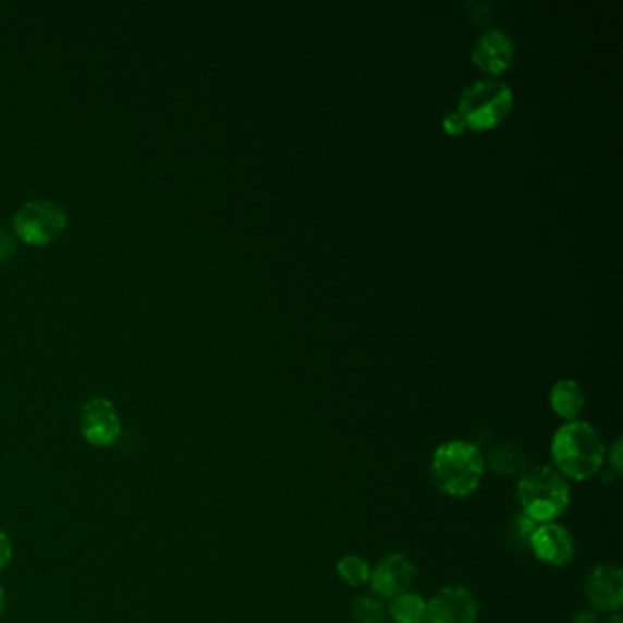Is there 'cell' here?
<instances>
[{"label":"cell","mask_w":623,"mask_h":623,"mask_svg":"<svg viewBox=\"0 0 623 623\" xmlns=\"http://www.w3.org/2000/svg\"><path fill=\"white\" fill-rule=\"evenodd\" d=\"M550 455L566 481H589L606 463L607 450L595 426L576 419L558 428L550 442Z\"/></svg>","instance_id":"cell-1"},{"label":"cell","mask_w":623,"mask_h":623,"mask_svg":"<svg viewBox=\"0 0 623 623\" xmlns=\"http://www.w3.org/2000/svg\"><path fill=\"white\" fill-rule=\"evenodd\" d=\"M485 468L487 461L474 442L447 441L431 455L430 476L444 496L463 499L479 488Z\"/></svg>","instance_id":"cell-2"},{"label":"cell","mask_w":623,"mask_h":623,"mask_svg":"<svg viewBox=\"0 0 623 623\" xmlns=\"http://www.w3.org/2000/svg\"><path fill=\"white\" fill-rule=\"evenodd\" d=\"M573 499L571 482L554 466H536L517 482V501L522 512L538 525L552 523L565 514Z\"/></svg>","instance_id":"cell-3"},{"label":"cell","mask_w":623,"mask_h":623,"mask_svg":"<svg viewBox=\"0 0 623 623\" xmlns=\"http://www.w3.org/2000/svg\"><path fill=\"white\" fill-rule=\"evenodd\" d=\"M514 107V94L504 81L479 80L466 86L457 102V112L472 131H488L501 125Z\"/></svg>","instance_id":"cell-4"},{"label":"cell","mask_w":623,"mask_h":623,"mask_svg":"<svg viewBox=\"0 0 623 623\" xmlns=\"http://www.w3.org/2000/svg\"><path fill=\"white\" fill-rule=\"evenodd\" d=\"M69 216L51 199H34L13 216V233L29 245H48L66 231Z\"/></svg>","instance_id":"cell-5"},{"label":"cell","mask_w":623,"mask_h":623,"mask_svg":"<svg viewBox=\"0 0 623 623\" xmlns=\"http://www.w3.org/2000/svg\"><path fill=\"white\" fill-rule=\"evenodd\" d=\"M81 436L90 447L110 448L120 441L123 423L112 401L94 396L86 401L80 414Z\"/></svg>","instance_id":"cell-6"},{"label":"cell","mask_w":623,"mask_h":623,"mask_svg":"<svg viewBox=\"0 0 623 623\" xmlns=\"http://www.w3.org/2000/svg\"><path fill=\"white\" fill-rule=\"evenodd\" d=\"M417 569L408 555L395 552L386 555L371 569L369 587L379 600H395L396 596L410 593L414 585Z\"/></svg>","instance_id":"cell-7"},{"label":"cell","mask_w":623,"mask_h":623,"mask_svg":"<svg viewBox=\"0 0 623 623\" xmlns=\"http://www.w3.org/2000/svg\"><path fill=\"white\" fill-rule=\"evenodd\" d=\"M479 614L476 596L461 585H450L426 601L425 623H476Z\"/></svg>","instance_id":"cell-8"},{"label":"cell","mask_w":623,"mask_h":623,"mask_svg":"<svg viewBox=\"0 0 623 623\" xmlns=\"http://www.w3.org/2000/svg\"><path fill=\"white\" fill-rule=\"evenodd\" d=\"M527 545L541 563L555 566V569L571 565L576 558L574 536L569 528L563 527L560 523L552 522L538 525Z\"/></svg>","instance_id":"cell-9"},{"label":"cell","mask_w":623,"mask_h":623,"mask_svg":"<svg viewBox=\"0 0 623 623\" xmlns=\"http://www.w3.org/2000/svg\"><path fill=\"white\" fill-rule=\"evenodd\" d=\"M585 598L596 612H620L623 606V573L618 565H596L585 576Z\"/></svg>","instance_id":"cell-10"},{"label":"cell","mask_w":623,"mask_h":623,"mask_svg":"<svg viewBox=\"0 0 623 623\" xmlns=\"http://www.w3.org/2000/svg\"><path fill=\"white\" fill-rule=\"evenodd\" d=\"M514 53H516V48L510 35L501 29H487L474 45L472 59L488 74H501L514 61Z\"/></svg>","instance_id":"cell-11"},{"label":"cell","mask_w":623,"mask_h":623,"mask_svg":"<svg viewBox=\"0 0 623 623\" xmlns=\"http://www.w3.org/2000/svg\"><path fill=\"white\" fill-rule=\"evenodd\" d=\"M550 406L566 423L576 420L585 406L584 390L573 379L558 380L550 390Z\"/></svg>","instance_id":"cell-12"},{"label":"cell","mask_w":623,"mask_h":623,"mask_svg":"<svg viewBox=\"0 0 623 623\" xmlns=\"http://www.w3.org/2000/svg\"><path fill=\"white\" fill-rule=\"evenodd\" d=\"M528 455L520 444L504 442L493 448L488 457V466L501 477H514L527 472Z\"/></svg>","instance_id":"cell-13"},{"label":"cell","mask_w":623,"mask_h":623,"mask_svg":"<svg viewBox=\"0 0 623 623\" xmlns=\"http://www.w3.org/2000/svg\"><path fill=\"white\" fill-rule=\"evenodd\" d=\"M388 616L395 623H425L426 600L417 593H404L391 600Z\"/></svg>","instance_id":"cell-14"},{"label":"cell","mask_w":623,"mask_h":623,"mask_svg":"<svg viewBox=\"0 0 623 623\" xmlns=\"http://www.w3.org/2000/svg\"><path fill=\"white\" fill-rule=\"evenodd\" d=\"M337 574L350 587H361V585L368 584L371 566L361 555H344L337 563Z\"/></svg>","instance_id":"cell-15"},{"label":"cell","mask_w":623,"mask_h":623,"mask_svg":"<svg viewBox=\"0 0 623 623\" xmlns=\"http://www.w3.org/2000/svg\"><path fill=\"white\" fill-rule=\"evenodd\" d=\"M352 616L355 623H386L388 609L377 596H358L353 601Z\"/></svg>","instance_id":"cell-16"},{"label":"cell","mask_w":623,"mask_h":623,"mask_svg":"<svg viewBox=\"0 0 623 623\" xmlns=\"http://www.w3.org/2000/svg\"><path fill=\"white\" fill-rule=\"evenodd\" d=\"M17 251V236L10 229H0V261H7Z\"/></svg>","instance_id":"cell-17"},{"label":"cell","mask_w":623,"mask_h":623,"mask_svg":"<svg viewBox=\"0 0 623 623\" xmlns=\"http://www.w3.org/2000/svg\"><path fill=\"white\" fill-rule=\"evenodd\" d=\"M442 129H444L450 136H460V134H463V132L468 129V125H466L465 118L455 110V112H450L444 115Z\"/></svg>","instance_id":"cell-18"},{"label":"cell","mask_w":623,"mask_h":623,"mask_svg":"<svg viewBox=\"0 0 623 623\" xmlns=\"http://www.w3.org/2000/svg\"><path fill=\"white\" fill-rule=\"evenodd\" d=\"M536 527H538V523L533 522V520L525 516L523 512L514 520V534H516L517 538H522L525 543H528V539L533 536Z\"/></svg>","instance_id":"cell-19"},{"label":"cell","mask_w":623,"mask_h":623,"mask_svg":"<svg viewBox=\"0 0 623 623\" xmlns=\"http://www.w3.org/2000/svg\"><path fill=\"white\" fill-rule=\"evenodd\" d=\"M13 558L12 539L4 530H0V573L10 565Z\"/></svg>","instance_id":"cell-20"},{"label":"cell","mask_w":623,"mask_h":623,"mask_svg":"<svg viewBox=\"0 0 623 623\" xmlns=\"http://www.w3.org/2000/svg\"><path fill=\"white\" fill-rule=\"evenodd\" d=\"M606 457H609V466L614 472V476H620L623 471L622 439L614 441L611 450H609V455H606Z\"/></svg>","instance_id":"cell-21"},{"label":"cell","mask_w":623,"mask_h":623,"mask_svg":"<svg viewBox=\"0 0 623 623\" xmlns=\"http://www.w3.org/2000/svg\"><path fill=\"white\" fill-rule=\"evenodd\" d=\"M598 622V612L595 611V609H590V607H587V609H582V611L578 612V614H576V616H574L573 623H596Z\"/></svg>","instance_id":"cell-22"},{"label":"cell","mask_w":623,"mask_h":623,"mask_svg":"<svg viewBox=\"0 0 623 623\" xmlns=\"http://www.w3.org/2000/svg\"><path fill=\"white\" fill-rule=\"evenodd\" d=\"M4 611H7V593L0 587V618H2Z\"/></svg>","instance_id":"cell-23"},{"label":"cell","mask_w":623,"mask_h":623,"mask_svg":"<svg viewBox=\"0 0 623 623\" xmlns=\"http://www.w3.org/2000/svg\"><path fill=\"white\" fill-rule=\"evenodd\" d=\"M603 623H623V622H622V616H620L618 612H614V614H611V616L607 618L606 622Z\"/></svg>","instance_id":"cell-24"}]
</instances>
